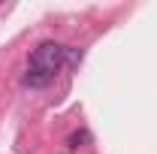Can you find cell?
<instances>
[{
  "instance_id": "1",
  "label": "cell",
  "mask_w": 157,
  "mask_h": 154,
  "mask_svg": "<svg viewBox=\"0 0 157 154\" xmlns=\"http://www.w3.org/2000/svg\"><path fill=\"white\" fill-rule=\"evenodd\" d=\"M63 64H67V48L58 45V42H42V45L33 48V55H30V70H42L48 76L60 73Z\"/></svg>"
},
{
  "instance_id": "2",
  "label": "cell",
  "mask_w": 157,
  "mask_h": 154,
  "mask_svg": "<svg viewBox=\"0 0 157 154\" xmlns=\"http://www.w3.org/2000/svg\"><path fill=\"white\" fill-rule=\"evenodd\" d=\"M52 79H55V76H48V73H42V70H30V67H27V73H24L21 82H24L27 88H45Z\"/></svg>"
},
{
  "instance_id": "3",
  "label": "cell",
  "mask_w": 157,
  "mask_h": 154,
  "mask_svg": "<svg viewBox=\"0 0 157 154\" xmlns=\"http://www.w3.org/2000/svg\"><path fill=\"white\" fill-rule=\"evenodd\" d=\"M82 142H88V133H85V130H82V133H73V136H70V148H78Z\"/></svg>"
}]
</instances>
